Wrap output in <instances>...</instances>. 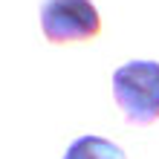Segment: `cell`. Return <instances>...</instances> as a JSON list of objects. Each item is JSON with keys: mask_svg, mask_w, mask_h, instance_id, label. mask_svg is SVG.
<instances>
[{"mask_svg": "<svg viewBox=\"0 0 159 159\" xmlns=\"http://www.w3.org/2000/svg\"><path fill=\"white\" fill-rule=\"evenodd\" d=\"M64 159H127L125 151L119 145H113L110 139H101V136H81L75 139Z\"/></svg>", "mask_w": 159, "mask_h": 159, "instance_id": "obj_3", "label": "cell"}, {"mask_svg": "<svg viewBox=\"0 0 159 159\" xmlns=\"http://www.w3.org/2000/svg\"><path fill=\"white\" fill-rule=\"evenodd\" d=\"M41 29L43 38L52 43L90 41L101 32V17L93 0H43Z\"/></svg>", "mask_w": 159, "mask_h": 159, "instance_id": "obj_2", "label": "cell"}, {"mask_svg": "<svg viewBox=\"0 0 159 159\" xmlns=\"http://www.w3.org/2000/svg\"><path fill=\"white\" fill-rule=\"evenodd\" d=\"M113 98L130 125L159 119V64L127 61L113 72Z\"/></svg>", "mask_w": 159, "mask_h": 159, "instance_id": "obj_1", "label": "cell"}]
</instances>
